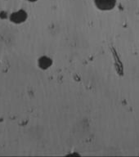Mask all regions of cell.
<instances>
[{
    "mask_svg": "<svg viewBox=\"0 0 139 157\" xmlns=\"http://www.w3.org/2000/svg\"><path fill=\"white\" fill-rule=\"evenodd\" d=\"M96 6L101 10H110L115 7L116 0H95Z\"/></svg>",
    "mask_w": 139,
    "mask_h": 157,
    "instance_id": "obj_1",
    "label": "cell"
},
{
    "mask_svg": "<svg viewBox=\"0 0 139 157\" xmlns=\"http://www.w3.org/2000/svg\"><path fill=\"white\" fill-rule=\"evenodd\" d=\"M27 15L25 13V11L23 10H19L16 12H13L11 17H10V19L11 21L15 23H21V22L24 21L26 19Z\"/></svg>",
    "mask_w": 139,
    "mask_h": 157,
    "instance_id": "obj_2",
    "label": "cell"
},
{
    "mask_svg": "<svg viewBox=\"0 0 139 157\" xmlns=\"http://www.w3.org/2000/svg\"><path fill=\"white\" fill-rule=\"evenodd\" d=\"M39 65L42 68H47L51 65V61H50V59L47 58V57H43L39 61Z\"/></svg>",
    "mask_w": 139,
    "mask_h": 157,
    "instance_id": "obj_3",
    "label": "cell"
},
{
    "mask_svg": "<svg viewBox=\"0 0 139 157\" xmlns=\"http://www.w3.org/2000/svg\"><path fill=\"white\" fill-rule=\"evenodd\" d=\"M29 2H35V1H37V0H29Z\"/></svg>",
    "mask_w": 139,
    "mask_h": 157,
    "instance_id": "obj_4",
    "label": "cell"
}]
</instances>
